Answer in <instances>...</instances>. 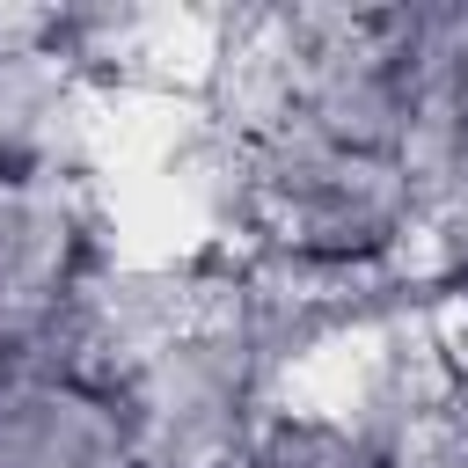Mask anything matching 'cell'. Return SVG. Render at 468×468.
<instances>
[{
	"label": "cell",
	"instance_id": "1",
	"mask_svg": "<svg viewBox=\"0 0 468 468\" xmlns=\"http://www.w3.org/2000/svg\"><path fill=\"white\" fill-rule=\"evenodd\" d=\"M241 212L292 271H366L417 234L424 183L395 154L271 124L249 139Z\"/></svg>",
	"mask_w": 468,
	"mask_h": 468
},
{
	"label": "cell",
	"instance_id": "2",
	"mask_svg": "<svg viewBox=\"0 0 468 468\" xmlns=\"http://www.w3.org/2000/svg\"><path fill=\"white\" fill-rule=\"evenodd\" d=\"M95 234L102 212L80 168L0 176V366L58 344L95 285Z\"/></svg>",
	"mask_w": 468,
	"mask_h": 468
},
{
	"label": "cell",
	"instance_id": "3",
	"mask_svg": "<svg viewBox=\"0 0 468 468\" xmlns=\"http://www.w3.org/2000/svg\"><path fill=\"white\" fill-rule=\"evenodd\" d=\"M0 468H139L117 380L37 351L0 366Z\"/></svg>",
	"mask_w": 468,
	"mask_h": 468
},
{
	"label": "cell",
	"instance_id": "4",
	"mask_svg": "<svg viewBox=\"0 0 468 468\" xmlns=\"http://www.w3.org/2000/svg\"><path fill=\"white\" fill-rule=\"evenodd\" d=\"M88 110H95V80L73 15L0 7V176L73 168V146L95 124Z\"/></svg>",
	"mask_w": 468,
	"mask_h": 468
},
{
	"label": "cell",
	"instance_id": "5",
	"mask_svg": "<svg viewBox=\"0 0 468 468\" xmlns=\"http://www.w3.org/2000/svg\"><path fill=\"white\" fill-rule=\"evenodd\" d=\"M380 468H468V380H431L402 395L388 431H373Z\"/></svg>",
	"mask_w": 468,
	"mask_h": 468
}]
</instances>
